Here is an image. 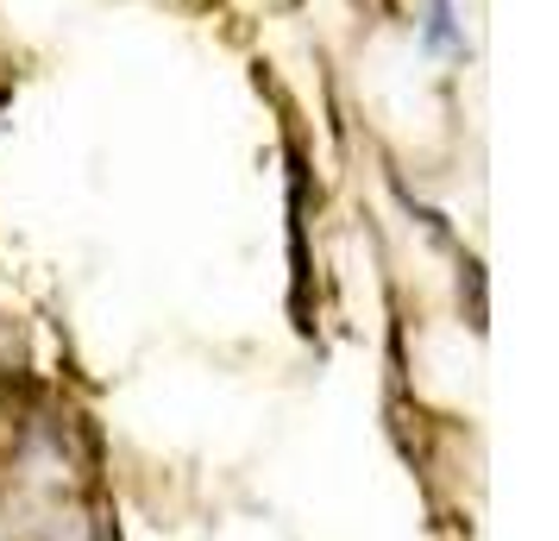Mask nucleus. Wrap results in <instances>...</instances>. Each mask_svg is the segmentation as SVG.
I'll return each instance as SVG.
<instances>
[{"label": "nucleus", "mask_w": 559, "mask_h": 541, "mask_svg": "<svg viewBox=\"0 0 559 541\" xmlns=\"http://www.w3.org/2000/svg\"><path fill=\"white\" fill-rule=\"evenodd\" d=\"M421 45L428 51H465V38H459V13H453V0H428V20H421Z\"/></svg>", "instance_id": "obj_1"}, {"label": "nucleus", "mask_w": 559, "mask_h": 541, "mask_svg": "<svg viewBox=\"0 0 559 541\" xmlns=\"http://www.w3.org/2000/svg\"><path fill=\"white\" fill-rule=\"evenodd\" d=\"M459 290L472 296V328H484V264H478V258H465V278H459Z\"/></svg>", "instance_id": "obj_2"}]
</instances>
